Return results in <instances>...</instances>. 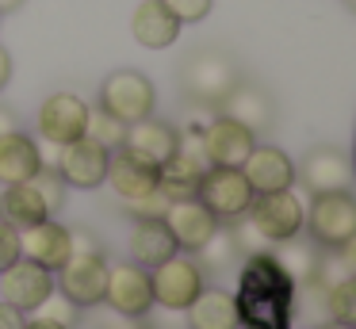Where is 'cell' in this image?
I'll return each mask as SVG.
<instances>
[{"label":"cell","instance_id":"60d3db41","mask_svg":"<svg viewBox=\"0 0 356 329\" xmlns=\"http://www.w3.org/2000/svg\"><path fill=\"white\" fill-rule=\"evenodd\" d=\"M19 4H24V0H0V15H4V12H16Z\"/></svg>","mask_w":356,"mask_h":329},{"label":"cell","instance_id":"ffe728a7","mask_svg":"<svg viewBox=\"0 0 356 329\" xmlns=\"http://www.w3.org/2000/svg\"><path fill=\"white\" fill-rule=\"evenodd\" d=\"M180 27H184V23H180L161 0H142L131 15V35H134V42L146 46V50H165V46H172L180 35Z\"/></svg>","mask_w":356,"mask_h":329},{"label":"cell","instance_id":"3957f363","mask_svg":"<svg viewBox=\"0 0 356 329\" xmlns=\"http://www.w3.org/2000/svg\"><path fill=\"white\" fill-rule=\"evenodd\" d=\"M108 257L104 249H73V257L58 268L54 287L70 298L73 306H96L104 303V287H108Z\"/></svg>","mask_w":356,"mask_h":329},{"label":"cell","instance_id":"ba28073f","mask_svg":"<svg viewBox=\"0 0 356 329\" xmlns=\"http://www.w3.org/2000/svg\"><path fill=\"white\" fill-rule=\"evenodd\" d=\"M302 218H307V211H302L299 195H291V188L268 191V195H257L253 207H249V222H253V226L261 230L272 245L287 241V237L299 234Z\"/></svg>","mask_w":356,"mask_h":329},{"label":"cell","instance_id":"7bdbcfd3","mask_svg":"<svg viewBox=\"0 0 356 329\" xmlns=\"http://www.w3.org/2000/svg\"><path fill=\"white\" fill-rule=\"evenodd\" d=\"M348 8H353V12H356V0H348Z\"/></svg>","mask_w":356,"mask_h":329},{"label":"cell","instance_id":"6da1fadb","mask_svg":"<svg viewBox=\"0 0 356 329\" xmlns=\"http://www.w3.org/2000/svg\"><path fill=\"white\" fill-rule=\"evenodd\" d=\"M180 84H184V92L195 104L218 107L238 84V69H234V61L222 50H195L180 65Z\"/></svg>","mask_w":356,"mask_h":329},{"label":"cell","instance_id":"4fadbf2b","mask_svg":"<svg viewBox=\"0 0 356 329\" xmlns=\"http://www.w3.org/2000/svg\"><path fill=\"white\" fill-rule=\"evenodd\" d=\"M253 130H245L241 122L226 119V115H218V119H211L207 127L200 130V145L203 153H207L211 165H222V168H241L245 165V157L253 153Z\"/></svg>","mask_w":356,"mask_h":329},{"label":"cell","instance_id":"8fae6325","mask_svg":"<svg viewBox=\"0 0 356 329\" xmlns=\"http://www.w3.org/2000/svg\"><path fill=\"white\" fill-rule=\"evenodd\" d=\"M104 303H111V310L127 314V318H142L154 306V283L142 264H115L108 268V287H104Z\"/></svg>","mask_w":356,"mask_h":329},{"label":"cell","instance_id":"f35d334b","mask_svg":"<svg viewBox=\"0 0 356 329\" xmlns=\"http://www.w3.org/2000/svg\"><path fill=\"white\" fill-rule=\"evenodd\" d=\"M12 130H19L16 115H12L8 107H0V138H4V134H12Z\"/></svg>","mask_w":356,"mask_h":329},{"label":"cell","instance_id":"ab89813d","mask_svg":"<svg viewBox=\"0 0 356 329\" xmlns=\"http://www.w3.org/2000/svg\"><path fill=\"white\" fill-rule=\"evenodd\" d=\"M24 329H65V326H54V321H42V318H31Z\"/></svg>","mask_w":356,"mask_h":329},{"label":"cell","instance_id":"d590c367","mask_svg":"<svg viewBox=\"0 0 356 329\" xmlns=\"http://www.w3.org/2000/svg\"><path fill=\"white\" fill-rule=\"evenodd\" d=\"M24 326H27V314L0 298V329H24Z\"/></svg>","mask_w":356,"mask_h":329},{"label":"cell","instance_id":"2e32d148","mask_svg":"<svg viewBox=\"0 0 356 329\" xmlns=\"http://www.w3.org/2000/svg\"><path fill=\"white\" fill-rule=\"evenodd\" d=\"M295 176H302L310 195H322V191H345L353 184V165L341 150L333 145H318L302 157V168H295Z\"/></svg>","mask_w":356,"mask_h":329},{"label":"cell","instance_id":"74e56055","mask_svg":"<svg viewBox=\"0 0 356 329\" xmlns=\"http://www.w3.org/2000/svg\"><path fill=\"white\" fill-rule=\"evenodd\" d=\"M8 81H12V54L0 46V88H4Z\"/></svg>","mask_w":356,"mask_h":329},{"label":"cell","instance_id":"52a82bcc","mask_svg":"<svg viewBox=\"0 0 356 329\" xmlns=\"http://www.w3.org/2000/svg\"><path fill=\"white\" fill-rule=\"evenodd\" d=\"M149 283H154V303H161L165 310H188L192 298L203 291V272L192 257H169L149 272Z\"/></svg>","mask_w":356,"mask_h":329},{"label":"cell","instance_id":"f1b7e54d","mask_svg":"<svg viewBox=\"0 0 356 329\" xmlns=\"http://www.w3.org/2000/svg\"><path fill=\"white\" fill-rule=\"evenodd\" d=\"M195 252H200V260H203V264H211V268H226V264H234V260L241 257L238 245H234V234H230V230H222V226H218Z\"/></svg>","mask_w":356,"mask_h":329},{"label":"cell","instance_id":"e575fe53","mask_svg":"<svg viewBox=\"0 0 356 329\" xmlns=\"http://www.w3.org/2000/svg\"><path fill=\"white\" fill-rule=\"evenodd\" d=\"M19 260V230H12L8 222H0V272Z\"/></svg>","mask_w":356,"mask_h":329},{"label":"cell","instance_id":"30bf717a","mask_svg":"<svg viewBox=\"0 0 356 329\" xmlns=\"http://www.w3.org/2000/svg\"><path fill=\"white\" fill-rule=\"evenodd\" d=\"M88 111H92V107H88L81 96H73V92H54V96L39 107V134H42V142L70 145V142H77V138H85Z\"/></svg>","mask_w":356,"mask_h":329},{"label":"cell","instance_id":"ac0fdd59","mask_svg":"<svg viewBox=\"0 0 356 329\" xmlns=\"http://www.w3.org/2000/svg\"><path fill=\"white\" fill-rule=\"evenodd\" d=\"M177 145H180V134L169 127V122L154 119V115L131 122V127H127V138H123V150H131L134 157L149 161L154 168H161L165 161L177 153Z\"/></svg>","mask_w":356,"mask_h":329},{"label":"cell","instance_id":"9a60e30c","mask_svg":"<svg viewBox=\"0 0 356 329\" xmlns=\"http://www.w3.org/2000/svg\"><path fill=\"white\" fill-rule=\"evenodd\" d=\"M161 222L169 226V234L177 237V249H188V252H195L218 230V214L211 211L207 203H200L195 195L192 199H172Z\"/></svg>","mask_w":356,"mask_h":329},{"label":"cell","instance_id":"603a6c76","mask_svg":"<svg viewBox=\"0 0 356 329\" xmlns=\"http://www.w3.org/2000/svg\"><path fill=\"white\" fill-rule=\"evenodd\" d=\"M272 260H276L280 272H284L291 283H299V287L314 283L318 264H322V257H318V241H314V237H302V234H295V237H287V241L272 245Z\"/></svg>","mask_w":356,"mask_h":329},{"label":"cell","instance_id":"5b68a950","mask_svg":"<svg viewBox=\"0 0 356 329\" xmlns=\"http://www.w3.org/2000/svg\"><path fill=\"white\" fill-rule=\"evenodd\" d=\"M310 226V237L318 245H330V249H341L348 237L356 234V199L345 191H322L310 203V214L302 218Z\"/></svg>","mask_w":356,"mask_h":329},{"label":"cell","instance_id":"1f68e13d","mask_svg":"<svg viewBox=\"0 0 356 329\" xmlns=\"http://www.w3.org/2000/svg\"><path fill=\"white\" fill-rule=\"evenodd\" d=\"M230 234H234V245H238L241 257H264V252H272V241H268V237H264L249 218H245V222H238V226H234Z\"/></svg>","mask_w":356,"mask_h":329},{"label":"cell","instance_id":"d6a6232c","mask_svg":"<svg viewBox=\"0 0 356 329\" xmlns=\"http://www.w3.org/2000/svg\"><path fill=\"white\" fill-rule=\"evenodd\" d=\"M172 199L165 195L161 188L149 191V195H138V199H127V211L138 214V218H165V211H169Z\"/></svg>","mask_w":356,"mask_h":329},{"label":"cell","instance_id":"4316f807","mask_svg":"<svg viewBox=\"0 0 356 329\" xmlns=\"http://www.w3.org/2000/svg\"><path fill=\"white\" fill-rule=\"evenodd\" d=\"M325 310L333 321L356 329V275H341L337 283L325 287Z\"/></svg>","mask_w":356,"mask_h":329},{"label":"cell","instance_id":"e0dca14e","mask_svg":"<svg viewBox=\"0 0 356 329\" xmlns=\"http://www.w3.org/2000/svg\"><path fill=\"white\" fill-rule=\"evenodd\" d=\"M241 172H245L253 195H268V191H284L295 184V161L276 145H253Z\"/></svg>","mask_w":356,"mask_h":329},{"label":"cell","instance_id":"f546056e","mask_svg":"<svg viewBox=\"0 0 356 329\" xmlns=\"http://www.w3.org/2000/svg\"><path fill=\"white\" fill-rule=\"evenodd\" d=\"M31 314H35V318H42V321H54V326H65V329H73V321H77V306H73L58 287L50 291V295L42 298Z\"/></svg>","mask_w":356,"mask_h":329},{"label":"cell","instance_id":"836d02e7","mask_svg":"<svg viewBox=\"0 0 356 329\" xmlns=\"http://www.w3.org/2000/svg\"><path fill=\"white\" fill-rule=\"evenodd\" d=\"M161 4L169 8L180 23H200V19H207V12H211V0H161Z\"/></svg>","mask_w":356,"mask_h":329},{"label":"cell","instance_id":"484cf974","mask_svg":"<svg viewBox=\"0 0 356 329\" xmlns=\"http://www.w3.org/2000/svg\"><path fill=\"white\" fill-rule=\"evenodd\" d=\"M131 257L142 268H157L169 257H177V237L169 234V226L161 218H138V226L131 234Z\"/></svg>","mask_w":356,"mask_h":329},{"label":"cell","instance_id":"7402d4cb","mask_svg":"<svg viewBox=\"0 0 356 329\" xmlns=\"http://www.w3.org/2000/svg\"><path fill=\"white\" fill-rule=\"evenodd\" d=\"M218 107H222L226 119L241 122V127L253 130V134H261V130L272 122V99H268V92L257 88V84H245V81L234 84L230 96H226Z\"/></svg>","mask_w":356,"mask_h":329},{"label":"cell","instance_id":"d4e9b609","mask_svg":"<svg viewBox=\"0 0 356 329\" xmlns=\"http://www.w3.org/2000/svg\"><path fill=\"white\" fill-rule=\"evenodd\" d=\"M47 218H50V207L42 203L39 188L31 180L4 188V195H0V222H8L12 230H27V226L47 222Z\"/></svg>","mask_w":356,"mask_h":329},{"label":"cell","instance_id":"d6986e66","mask_svg":"<svg viewBox=\"0 0 356 329\" xmlns=\"http://www.w3.org/2000/svg\"><path fill=\"white\" fill-rule=\"evenodd\" d=\"M108 184L127 203V199H138V195L157 191V168L119 145V150H111V157H108Z\"/></svg>","mask_w":356,"mask_h":329},{"label":"cell","instance_id":"7c38bea8","mask_svg":"<svg viewBox=\"0 0 356 329\" xmlns=\"http://www.w3.org/2000/svg\"><path fill=\"white\" fill-rule=\"evenodd\" d=\"M50 291H54V272H47V268L35 264V260L19 257L16 264H8L4 272H0V298L12 303L24 314H31Z\"/></svg>","mask_w":356,"mask_h":329},{"label":"cell","instance_id":"8992f818","mask_svg":"<svg viewBox=\"0 0 356 329\" xmlns=\"http://www.w3.org/2000/svg\"><path fill=\"white\" fill-rule=\"evenodd\" d=\"M207 168H211V161L200 145V134H188V138H180L177 153L157 168V188L169 199H192L195 188H200V176Z\"/></svg>","mask_w":356,"mask_h":329},{"label":"cell","instance_id":"cb8c5ba5","mask_svg":"<svg viewBox=\"0 0 356 329\" xmlns=\"http://www.w3.org/2000/svg\"><path fill=\"white\" fill-rule=\"evenodd\" d=\"M39 168H42L39 145L27 134L12 130V134L0 138V184H4V188H8V184H27Z\"/></svg>","mask_w":356,"mask_h":329},{"label":"cell","instance_id":"7a4b0ae2","mask_svg":"<svg viewBox=\"0 0 356 329\" xmlns=\"http://www.w3.org/2000/svg\"><path fill=\"white\" fill-rule=\"evenodd\" d=\"M154 104H157V92L149 84V77L138 73V69H119L100 84V107L111 119L127 122V127L154 115Z\"/></svg>","mask_w":356,"mask_h":329},{"label":"cell","instance_id":"277c9868","mask_svg":"<svg viewBox=\"0 0 356 329\" xmlns=\"http://www.w3.org/2000/svg\"><path fill=\"white\" fill-rule=\"evenodd\" d=\"M195 199L207 203L211 211L218 214V222H222V218H241V214H249V207H253L257 195H253V188H249V180H245L241 168L211 165L207 172L200 176Z\"/></svg>","mask_w":356,"mask_h":329},{"label":"cell","instance_id":"83f0119b","mask_svg":"<svg viewBox=\"0 0 356 329\" xmlns=\"http://www.w3.org/2000/svg\"><path fill=\"white\" fill-rule=\"evenodd\" d=\"M85 138H92V142H100L104 150H119L127 138V122L111 119L104 107H96V111H88V127H85Z\"/></svg>","mask_w":356,"mask_h":329},{"label":"cell","instance_id":"4dcf8cb0","mask_svg":"<svg viewBox=\"0 0 356 329\" xmlns=\"http://www.w3.org/2000/svg\"><path fill=\"white\" fill-rule=\"evenodd\" d=\"M31 184L39 188V195H42V203L50 207V214H54V211H62V203H65V180L58 176V168L42 165L39 172L31 176Z\"/></svg>","mask_w":356,"mask_h":329},{"label":"cell","instance_id":"5bb4252c","mask_svg":"<svg viewBox=\"0 0 356 329\" xmlns=\"http://www.w3.org/2000/svg\"><path fill=\"white\" fill-rule=\"evenodd\" d=\"M19 257L42 264L47 272H58V268L73 257V230H65L62 222H54V218L19 230Z\"/></svg>","mask_w":356,"mask_h":329},{"label":"cell","instance_id":"9c48e42d","mask_svg":"<svg viewBox=\"0 0 356 329\" xmlns=\"http://www.w3.org/2000/svg\"><path fill=\"white\" fill-rule=\"evenodd\" d=\"M108 157L111 150H104L100 142H92V138H77V142L62 145L58 150V176L65 180V188H100L104 180H108Z\"/></svg>","mask_w":356,"mask_h":329},{"label":"cell","instance_id":"44dd1931","mask_svg":"<svg viewBox=\"0 0 356 329\" xmlns=\"http://www.w3.org/2000/svg\"><path fill=\"white\" fill-rule=\"evenodd\" d=\"M184 314H188V329H238L241 326L238 298L222 287H203Z\"/></svg>","mask_w":356,"mask_h":329},{"label":"cell","instance_id":"b9f144b4","mask_svg":"<svg viewBox=\"0 0 356 329\" xmlns=\"http://www.w3.org/2000/svg\"><path fill=\"white\" fill-rule=\"evenodd\" d=\"M325 329H353V326H341V321H333V326H325Z\"/></svg>","mask_w":356,"mask_h":329},{"label":"cell","instance_id":"8d00e7d4","mask_svg":"<svg viewBox=\"0 0 356 329\" xmlns=\"http://www.w3.org/2000/svg\"><path fill=\"white\" fill-rule=\"evenodd\" d=\"M337 260L345 264V272H348V275H356V234H353V237H348V241L337 249Z\"/></svg>","mask_w":356,"mask_h":329}]
</instances>
